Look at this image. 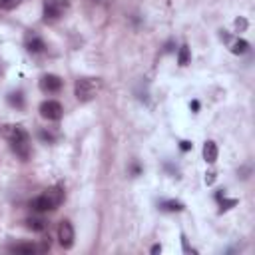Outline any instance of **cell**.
Segmentation results:
<instances>
[{"label":"cell","mask_w":255,"mask_h":255,"mask_svg":"<svg viewBox=\"0 0 255 255\" xmlns=\"http://www.w3.org/2000/svg\"><path fill=\"white\" fill-rule=\"evenodd\" d=\"M26 227L32 229V231H36V233H42V231H46L48 223L42 217H30V219H26Z\"/></svg>","instance_id":"cell-13"},{"label":"cell","mask_w":255,"mask_h":255,"mask_svg":"<svg viewBox=\"0 0 255 255\" xmlns=\"http://www.w3.org/2000/svg\"><path fill=\"white\" fill-rule=\"evenodd\" d=\"M159 251H161V245H153L151 247V253H159Z\"/></svg>","instance_id":"cell-23"},{"label":"cell","mask_w":255,"mask_h":255,"mask_svg":"<svg viewBox=\"0 0 255 255\" xmlns=\"http://www.w3.org/2000/svg\"><path fill=\"white\" fill-rule=\"evenodd\" d=\"M44 195L48 197V201L52 203V207H54V209H58V207L62 205V201H64V189H62V187H58V185L48 187V189L44 191Z\"/></svg>","instance_id":"cell-8"},{"label":"cell","mask_w":255,"mask_h":255,"mask_svg":"<svg viewBox=\"0 0 255 255\" xmlns=\"http://www.w3.org/2000/svg\"><path fill=\"white\" fill-rule=\"evenodd\" d=\"M100 80L96 78H80L76 80V86H74V94L80 102H90L96 98V94L100 92Z\"/></svg>","instance_id":"cell-2"},{"label":"cell","mask_w":255,"mask_h":255,"mask_svg":"<svg viewBox=\"0 0 255 255\" xmlns=\"http://www.w3.org/2000/svg\"><path fill=\"white\" fill-rule=\"evenodd\" d=\"M219 205H221V211H227V209H231V207L237 205V199H225V195H223L219 199Z\"/></svg>","instance_id":"cell-17"},{"label":"cell","mask_w":255,"mask_h":255,"mask_svg":"<svg viewBox=\"0 0 255 255\" xmlns=\"http://www.w3.org/2000/svg\"><path fill=\"white\" fill-rule=\"evenodd\" d=\"M40 90L46 94H56L62 90V78L56 74H44L40 78Z\"/></svg>","instance_id":"cell-5"},{"label":"cell","mask_w":255,"mask_h":255,"mask_svg":"<svg viewBox=\"0 0 255 255\" xmlns=\"http://www.w3.org/2000/svg\"><path fill=\"white\" fill-rule=\"evenodd\" d=\"M6 100H8V104L12 108H18V110L24 108V96H22V92H10Z\"/></svg>","instance_id":"cell-16"},{"label":"cell","mask_w":255,"mask_h":255,"mask_svg":"<svg viewBox=\"0 0 255 255\" xmlns=\"http://www.w3.org/2000/svg\"><path fill=\"white\" fill-rule=\"evenodd\" d=\"M159 207L163 209V211H183V203L181 201H175V199H165V201H161L159 203Z\"/></svg>","instance_id":"cell-15"},{"label":"cell","mask_w":255,"mask_h":255,"mask_svg":"<svg viewBox=\"0 0 255 255\" xmlns=\"http://www.w3.org/2000/svg\"><path fill=\"white\" fill-rule=\"evenodd\" d=\"M38 135H40V139H42V141H46V143H52V141L56 139V135H54L52 131H48V129H40V133H38Z\"/></svg>","instance_id":"cell-19"},{"label":"cell","mask_w":255,"mask_h":255,"mask_svg":"<svg viewBox=\"0 0 255 255\" xmlns=\"http://www.w3.org/2000/svg\"><path fill=\"white\" fill-rule=\"evenodd\" d=\"M189 60H191L189 46H187V44L179 46V50H177V64H179V66H187V64H189Z\"/></svg>","instance_id":"cell-14"},{"label":"cell","mask_w":255,"mask_h":255,"mask_svg":"<svg viewBox=\"0 0 255 255\" xmlns=\"http://www.w3.org/2000/svg\"><path fill=\"white\" fill-rule=\"evenodd\" d=\"M217 153H219L217 143H215L213 139H207V141L203 143V159H205L207 163H215V161H217Z\"/></svg>","instance_id":"cell-10"},{"label":"cell","mask_w":255,"mask_h":255,"mask_svg":"<svg viewBox=\"0 0 255 255\" xmlns=\"http://www.w3.org/2000/svg\"><path fill=\"white\" fill-rule=\"evenodd\" d=\"M74 239H76V233H74L72 223L68 219L60 221V225H58V241H60V245L64 249H72L74 247Z\"/></svg>","instance_id":"cell-4"},{"label":"cell","mask_w":255,"mask_h":255,"mask_svg":"<svg viewBox=\"0 0 255 255\" xmlns=\"http://www.w3.org/2000/svg\"><path fill=\"white\" fill-rule=\"evenodd\" d=\"M30 207L34 209V211H38V213H46V211H54V207H52V203L48 201V197L42 193V195H36L32 201H30Z\"/></svg>","instance_id":"cell-9"},{"label":"cell","mask_w":255,"mask_h":255,"mask_svg":"<svg viewBox=\"0 0 255 255\" xmlns=\"http://www.w3.org/2000/svg\"><path fill=\"white\" fill-rule=\"evenodd\" d=\"M2 137L10 143L12 151L20 157V159H28L30 157V135L28 131L20 126V124H8L2 128Z\"/></svg>","instance_id":"cell-1"},{"label":"cell","mask_w":255,"mask_h":255,"mask_svg":"<svg viewBox=\"0 0 255 255\" xmlns=\"http://www.w3.org/2000/svg\"><path fill=\"white\" fill-rule=\"evenodd\" d=\"M26 50H28L30 54H40V52L46 50V44H44V40H42L40 36H32V38H28V42H26Z\"/></svg>","instance_id":"cell-11"},{"label":"cell","mask_w":255,"mask_h":255,"mask_svg":"<svg viewBox=\"0 0 255 255\" xmlns=\"http://www.w3.org/2000/svg\"><path fill=\"white\" fill-rule=\"evenodd\" d=\"M221 38L225 40V42H229V50L233 52V54H245L247 50H249V42L247 40H243V38H231L229 34H221Z\"/></svg>","instance_id":"cell-7"},{"label":"cell","mask_w":255,"mask_h":255,"mask_svg":"<svg viewBox=\"0 0 255 255\" xmlns=\"http://www.w3.org/2000/svg\"><path fill=\"white\" fill-rule=\"evenodd\" d=\"M60 14H62V6L58 0H44V20L46 22L58 20Z\"/></svg>","instance_id":"cell-6"},{"label":"cell","mask_w":255,"mask_h":255,"mask_svg":"<svg viewBox=\"0 0 255 255\" xmlns=\"http://www.w3.org/2000/svg\"><path fill=\"white\" fill-rule=\"evenodd\" d=\"M40 116L48 122H58L62 116H64V108L60 102L56 100H44L40 104Z\"/></svg>","instance_id":"cell-3"},{"label":"cell","mask_w":255,"mask_h":255,"mask_svg":"<svg viewBox=\"0 0 255 255\" xmlns=\"http://www.w3.org/2000/svg\"><path fill=\"white\" fill-rule=\"evenodd\" d=\"M10 251L16 253V255H32V253L38 251V245H34V243H18V245H12Z\"/></svg>","instance_id":"cell-12"},{"label":"cell","mask_w":255,"mask_h":255,"mask_svg":"<svg viewBox=\"0 0 255 255\" xmlns=\"http://www.w3.org/2000/svg\"><path fill=\"white\" fill-rule=\"evenodd\" d=\"M171 50H173V42H167L165 48H163V52H171Z\"/></svg>","instance_id":"cell-22"},{"label":"cell","mask_w":255,"mask_h":255,"mask_svg":"<svg viewBox=\"0 0 255 255\" xmlns=\"http://www.w3.org/2000/svg\"><path fill=\"white\" fill-rule=\"evenodd\" d=\"M191 108L193 110H199V102H191Z\"/></svg>","instance_id":"cell-24"},{"label":"cell","mask_w":255,"mask_h":255,"mask_svg":"<svg viewBox=\"0 0 255 255\" xmlns=\"http://www.w3.org/2000/svg\"><path fill=\"white\" fill-rule=\"evenodd\" d=\"M235 26H237V28H239V32H241V30H245V28H247V20L237 18V20H235Z\"/></svg>","instance_id":"cell-20"},{"label":"cell","mask_w":255,"mask_h":255,"mask_svg":"<svg viewBox=\"0 0 255 255\" xmlns=\"http://www.w3.org/2000/svg\"><path fill=\"white\" fill-rule=\"evenodd\" d=\"M22 0H0V10H14Z\"/></svg>","instance_id":"cell-18"},{"label":"cell","mask_w":255,"mask_h":255,"mask_svg":"<svg viewBox=\"0 0 255 255\" xmlns=\"http://www.w3.org/2000/svg\"><path fill=\"white\" fill-rule=\"evenodd\" d=\"M179 147H181L183 151H187V149H191V143H189V141H179Z\"/></svg>","instance_id":"cell-21"}]
</instances>
